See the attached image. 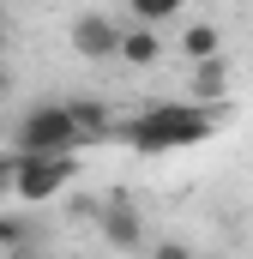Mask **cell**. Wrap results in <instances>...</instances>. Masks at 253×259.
<instances>
[{
    "label": "cell",
    "mask_w": 253,
    "mask_h": 259,
    "mask_svg": "<svg viewBox=\"0 0 253 259\" xmlns=\"http://www.w3.org/2000/svg\"><path fill=\"white\" fill-rule=\"evenodd\" d=\"M217 121H223V109L193 103V97H175V103L139 109L133 121H115V133H121L139 157H163V151H193V145H205V139L217 133Z\"/></svg>",
    "instance_id": "cell-1"
},
{
    "label": "cell",
    "mask_w": 253,
    "mask_h": 259,
    "mask_svg": "<svg viewBox=\"0 0 253 259\" xmlns=\"http://www.w3.org/2000/svg\"><path fill=\"white\" fill-rule=\"evenodd\" d=\"M12 139H18V157H78V145H85V133L72 127L66 103H36L18 121Z\"/></svg>",
    "instance_id": "cell-2"
},
{
    "label": "cell",
    "mask_w": 253,
    "mask_h": 259,
    "mask_svg": "<svg viewBox=\"0 0 253 259\" xmlns=\"http://www.w3.org/2000/svg\"><path fill=\"white\" fill-rule=\"evenodd\" d=\"M72 175H78V157H12V199L49 205L72 187Z\"/></svg>",
    "instance_id": "cell-3"
},
{
    "label": "cell",
    "mask_w": 253,
    "mask_h": 259,
    "mask_svg": "<svg viewBox=\"0 0 253 259\" xmlns=\"http://www.w3.org/2000/svg\"><path fill=\"white\" fill-rule=\"evenodd\" d=\"M97 229H103V241H109L115 253L145 247V217H139V205H133V193H126V187H115V193L97 205Z\"/></svg>",
    "instance_id": "cell-4"
},
{
    "label": "cell",
    "mask_w": 253,
    "mask_h": 259,
    "mask_svg": "<svg viewBox=\"0 0 253 259\" xmlns=\"http://www.w3.org/2000/svg\"><path fill=\"white\" fill-rule=\"evenodd\" d=\"M72 49H78L85 61H115L121 24H115L109 12H78V18H72Z\"/></svg>",
    "instance_id": "cell-5"
},
{
    "label": "cell",
    "mask_w": 253,
    "mask_h": 259,
    "mask_svg": "<svg viewBox=\"0 0 253 259\" xmlns=\"http://www.w3.org/2000/svg\"><path fill=\"white\" fill-rule=\"evenodd\" d=\"M115 61H126V66H157V61H163V36H157L151 24H126Z\"/></svg>",
    "instance_id": "cell-6"
},
{
    "label": "cell",
    "mask_w": 253,
    "mask_h": 259,
    "mask_svg": "<svg viewBox=\"0 0 253 259\" xmlns=\"http://www.w3.org/2000/svg\"><path fill=\"white\" fill-rule=\"evenodd\" d=\"M223 97H229V61H223V55H211V61L193 66V103L223 109Z\"/></svg>",
    "instance_id": "cell-7"
},
{
    "label": "cell",
    "mask_w": 253,
    "mask_h": 259,
    "mask_svg": "<svg viewBox=\"0 0 253 259\" xmlns=\"http://www.w3.org/2000/svg\"><path fill=\"white\" fill-rule=\"evenodd\" d=\"M66 115H72V127L85 133V145H97L103 133H115V115H109V103H97V97H78V103H66Z\"/></svg>",
    "instance_id": "cell-8"
},
{
    "label": "cell",
    "mask_w": 253,
    "mask_h": 259,
    "mask_svg": "<svg viewBox=\"0 0 253 259\" xmlns=\"http://www.w3.org/2000/svg\"><path fill=\"white\" fill-rule=\"evenodd\" d=\"M175 49L199 66V61H211V55H223V30H217V24H187V30L175 36Z\"/></svg>",
    "instance_id": "cell-9"
},
{
    "label": "cell",
    "mask_w": 253,
    "mask_h": 259,
    "mask_svg": "<svg viewBox=\"0 0 253 259\" xmlns=\"http://www.w3.org/2000/svg\"><path fill=\"white\" fill-rule=\"evenodd\" d=\"M126 6H133V18H139V24H151V30H157V24H169L187 0H126Z\"/></svg>",
    "instance_id": "cell-10"
},
{
    "label": "cell",
    "mask_w": 253,
    "mask_h": 259,
    "mask_svg": "<svg viewBox=\"0 0 253 259\" xmlns=\"http://www.w3.org/2000/svg\"><path fill=\"white\" fill-rule=\"evenodd\" d=\"M30 241V217H0V247L12 253V247H24Z\"/></svg>",
    "instance_id": "cell-11"
},
{
    "label": "cell",
    "mask_w": 253,
    "mask_h": 259,
    "mask_svg": "<svg viewBox=\"0 0 253 259\" xmlns=\"http://www.w3.org/2000/svg\"><path fill=\"white\" fill-rule=\"evenodd\" d=\"M151 259H193V247H187V241H157Z\"/></svg>",
    "instance_id": "cell-12"
},
{
    "label": "cell",
    "mask_w": 253,
    "mask_h": 259,
    "mask_svg": "<svg viewBox=\"0 0 253 259\" xmlns=\"http://www.w3.org/2000/svg\"><path fill=\"white\" fill-rule=\"evenodd\" d=\"M0 199H12V157H0Z\"/></svg>",
    "instance_id": "cell-13"
},
{
    "label": "cell",
    "mask_w": 253,
    "mask_h": 259,
    "mask_svg": "<svg viewBox=\"0 0 253 259\" xmlns=\"http://www.w3.org/2000/svg\"><path fill=\"white\" fill-rule=\"evenodd\" d=\"M6 91H12V78H6V66H0V97H6Z\"/></svg>",
    "instance_id": "cell-14"
},
{
    "label": "cell",
    "mask_w": 253,
    "mask_h": 259,
    "mask_svg": "<svg viewBox=\"0 0 253 259\" xmlns=\"http://www.w3.org/2000/svg\"><path fill=\"white\" fill-rule=\"evenodd\" d=\"M0 49H6V24H0Z\"/></svg>",
    "instance_id": "cell-15"
}]
</instances>
